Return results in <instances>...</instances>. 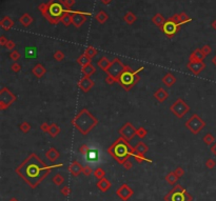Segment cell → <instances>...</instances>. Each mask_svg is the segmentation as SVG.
<instances>
[{
  "instance_id": "e0dca14e",
  "label": "cell",
  "mask_w": 216,
  "mask_h": 201,
  "mask_svg": "<svg viewBox=\"0 0 216 201\" xmlns=\"http://www.w3.org/2000/svg\"><path fill=\"white\" fill-rule=\"evenodd\" d=\"M153 96L157 100V101L161 103V102H164L167 99H168L169 92L166 89H163V87H159L158 90L155 91V93L153 94Z\"/></svg>"
},
{
  "instance_id": "836d02e7",
  "label": "cell",
  "mask_w": 216,
  "mask_h": 201,
  "mask_svg": "<svg viewBox=\"0 0 216 201\" xmlns=\"http://www.w3.org/2000/svg\"><path fill=\"white\" fill-rule=\"evenodd\" d=\"M52 182L54 183L55 185H62L63 184V182H65V177H63L61 174H55L54 175V177L52 178Z\"/></svg>"
},
{
  "instance_id": "e575fe53",
  "label": "cell",
  "mask_w": 216,
  "mask_h": 201,
  "mask_svg": "<svg viewBox=\"0 0 216 201\" xmlns=\"http://www.w3.org/2000/svg\"><path fill=\"white\" fill-rule=\"evenodd\" d=\"M133 157L135 158V160H136V162H138V163H142V162H148V163H152V160H150L149 158H147V157L144 156V155H142V154L135 153Z\"/></svg>"
},
{
  "instance_id": "c3c4849f",
  "label": "cell",
  "mask_w": 216,
  "mask_h": 201,
  "mask_svg": "<svg viewBox=\"0 0 216 201\" xmlns=\"http://www.w3.org/2000/svg\"><path fill=\"white\" fill-rule=\"evenodd\" d=\"M50 126L51 124H49L48 122H43V123L40 124V129L43 132V133H49V131H50Z\"/></svg>"
},
{
  "instance_id": "60d3db41",
  "label": "cell",
  "mask_w": 216,
  "mask_h": 201,
  "mask_svg": "<svg viewBox=\"0 0 216 201\" xmlns=\"http://www.w3.org/2000/svg\"><path fill=\"white\" fill-rule=\"evenodd\" d=\"M147 135H148V131H147L143 126H140V127H138V129H136V136H138L140 139H143Z\"/></svg>"
},
{
  "instance_id": "6f0895ef",
  "label": "cell",
  "mask_w": 216,
  "mask_h": 201,
  "mask_svg": "<svg viewBox=\"0 0 216 201\" xmlns=\"http://www.w3.org/2000/svg\"><path fill=\"white\" fill-rule=\"evenodd\" d=\"M105 82H107L108 84H110V85H112V84H114V83H116L115 79H113V78L110 77V76H107V77H105Z\"/></svg>"
},
{
  "instance_id": "ac0fdd59",
  "label": "cell",
  "mask_w": 216,
  "mask_h": 201,
  "mask_svg": "<svg viewBox=\"0 0 216 201\" xmlns=\"http://www.w3.org/2000/svg\"><path fill=\"white\" fill-rule=\"evenodd\" d=\"M205 58L206 56L202 53L201 48H196L190 55V57H189V62H199V61H203Z\"/></svg>"
},
{
  "instance_id": "603a6c76",
  "label": "cell",
  "mask_w": 216,
  "mask_h": 201,
  "mask_svg": "<svg viewBox=\"0 0 216 201\" xmlns=\"http://www.w3.org/2000/svg\"><path fill=\"white\" fill-rule=\"evenodd\" d=\"M111 62L112 61H110V59H108L107 57H101L97 61V67L99 68L100 70L104 71V72H107V70L110 68V65H111Z\"/></svg>"
},
{
  "instance_id": "8992f818",
  "label": "cell",
  "mask_w": 216,
  "mask_h": 201,
  "mask_svg": "<svg viewBox=\"0 0 216 201\" xmlns=\"http://www.w3.org/2000/svg\"><path fill=\"white\" fill-rule=\"evenodd\" d=\"M185 126L193 135H198L203 129H205L206 122L203 121L202 118H200V116H198L197 114H193L192 116L186 121Z\"/></svg>"
},
{
  "instance_id": "d6a6232c",
  "label": "cell",
  "mask_w": 216,
  "mask_h": 201,
  "mask_svg": "<svg viewBox=\"0 0 216 201\" xmlns=\"http://www.w3.org/2000/svg\"><path fill=\"white\" fill-rule=\"evenodd\" d=\"M19 21H20V23L22 24L23 26H29L33 22V18H32L31 15H29V14H24V15H22V17H20Z\"/></svg>"
},
{
  "instance_id": "f35d334b",
  "label": "cell",
  "mask_w": 216,
  "mask_h": 201,
  "mask_svg": "<svg viewBox=\"0 0 216 201\" xmlns=\"http://www.w3.org/2000/svg\"><path fill=\"white\" fill-rule=\"evenodd\" d=\"M94 176H95V178H96V179L100 180V179H102V178L105 177V172H104V168H97L96 170L94 171Z\"/></svg>"
},
{
  "instance_id": "277c9868",
  "label": "cell",
  "mask_w": 216,
  "mask_h": 201,
  "mask_svg": "<svg viewBox=\"0 0 216 201\" xmlns=\"http://www.w3.org/2000/svg\"><path fill=\"white\" fill-rule=\"evenodd\" d=\"M143 70H144V68L143 67H140V68H138V70L133 71L130 65H127L124 72L122 73L121 76L119 77L118 83L126 91H131L132 87L138 83L139 79H140L139 73H140L141 71H143Z\"/></svg>"
},
{
  "instance_id": "74e56055",
  "label": "cell",
  "mask_w": 216,
  "mask_h": 201,
  "mask_svg": "<svg viewBox=\"0 0 216 201\" xmlns=\"http://www.w3.org/2000/svg\"><path fill=\"white\" fill-rule=\"evenodd\" d=\"M124 21L128 23V24H133L135 21H136V16L134 15L133 13L129 12L124 15Z\"/></svg>"
},
{
  "instance_id": "d590c367",
  "label": "cell",
  "mask_w": 216,
  "mask_h": 201,
  "mask_svg": "<svg viewBox=\"0 0 216 201\" xmlns=\"http://www.w3.org/2000/svg\"><path fill=\"white\" fill-rule=\"evenodd\" d=\"M202 141L205 142L207 145H211V144H213L215 142V137L213 136L211 133H208V134H206L205 136H203Z\"/></svg>"
},
{
  "instance_id": "11a10c76",
  "label": "cell",
  "mask_w": 216,
  "mask_h": 201,
  "mask_svg": "<svg viewBox=\"0 0 216 201\" xmlns=\"http://www.w3.org/2000/svg\"><path fill=\"white\" fill-rule=\"evenodd\" d=\"M122 166H124V168H126L127 171H129V170H131V168H133V163H132L130 160H127L126 162L122 164Z\"/></svg>"
},
{
  "instance_id": "6da1fadb",
  "label": "cell",
  "mask_w": 216,
  "mask_h": 201,
  "mask_svg": "<svg viewBox=\"0 0 216 201\" xmlns=\"http://www.w3.org/2000/svg\"><path fill=\"white\" fill-rule=\"evenodd\" d=\"M53 168V165L45 164L35 153H32L17 166L15 172L30 187L36 188Z\"/></svg>"
},
{
  "instance_id": "7dc6e473",
  "label": "cell",
  "mask_w": 216,
  "mask_h": 201,
  "mask_svg": "<svg viewBox=\"0 0 216 201\" xmlns=\"http://www.w3.org/2000/svg\"><path fill=\"white\" fill-rule=\"evenodd\" d=\"M60 193L62 194L63 196H69L71 194V188H70V186H68V185H63L62 187H61V190H60Z\"/></svg>"
},
{
  "instance_id": "ffe728a7",
  "label": "cell",
  "mask_w": 216,
  "mask_h": 201,
  "mask_svg": "<svg viewBox=\"0 0 216 201\" xmlns=\"http://www.w3.org/2000/svg\"><path fill=\"white\" fill-rule=\"evenodd\" d=\"M161 82H163L167 87H172L176 83V78L172 73L169 72L161 78Z\"/></svg>"
},
{
  "instance_id": "d6986e66",
  "label": "cell",
  "mask_w": 216,
  "mask_h": 201,
  "mask_svg": "<svg viewBox=\"0 0 216 201\" xmlns=\"http://www.w3.org/2000/svg\"><path fill=\"white\" fill-rule=\"evenodd\" d=\"M32 73H33V75L35 76L36 78L40 79V78H42L43 76L45 75L46 68H45V65L41 64V63H37V64H36L35 67L32 68Z\"/></svg>"
},
{
  "instance_id": "cb8c5ba5",
  "label": "cell",
  "mask_w": 216,
  "mask_h": 201,
  "mask_svg": "<svg viewBox=\"0 0 216 201\" xmlns=\"http://www.w3.org/2000/svg\"><path fill=\"white\" fill-rule=\"evenodd\" d=\"M81 73H82L83 76L91 77V76H93L95 73H96V68H95L92 63H90V64H88V65H85V67L81 68Z\"/></svg>"
},
{
  "instance_id": "4dcf8cb0",
  "label": "cell",
  "mask_w": 216,
  "mask_h": 201,
  "mask_svg": "<svg viewBox=\"0 0 216 201\" xmlns=\"http://www.w3.org/2000/svg\"><path fill=\"white\" fill-rule=\"evenodd\" d=\"M83 54H84L85 56H88L90 59H93V58L98 54V51H97V48H93V46H88V48L84 50V53Z\"/></svg>"
},
{
  "instance_id": "7c38bea8",
  "label": "cell",
  "mask_w": 216,
  "mask_h": 201,
  "mask_svg": "<svg viewBox=\"0 0 216 201\" xmlns=\"http://www.w3.org/2000/svg\"><path fill=\"white\" fill-rule=\"evenodd\" d=\"M116 194H117V196L121 199L122 201H128L130 199V198L133 196V190H132L131 187H130L128 184H122V185H120L118 188H117V191H116Z\"/></svg>"
},
{
  "instance_id": "5bb4252c",
  "label": "cell",
  "mask_w": 216,
  "mask_h": 201,
  "mask_svg": "<svg viewBox=\"0 0 216 201\" xmlns=\"http://www.w3.org/2000/svg\"><path fill=\"white\" fill-rule=\"evenodd\" d=\"M95 82L91 79V77H87V76H82L81 79L78 81V87L82 91L83 93L90 92L91 89L94 87Z\"/></svg>"
},
{
  "instance_id": "9a60e30c",
  "label": "cell",
  "mask_w": 216,
  "mask_h": 201,
  "mask_svg": "<svg viewBox=\"0 0 216 201\" xmlns=\"http://www.w3.org/2000/svg\"><path fill=\"white\" fill-rule=\"evenodd\" d=\"M187 68H189L192 74L194 75H199L201 72L206 68V63L203 61H199V62H189L187 64Z\"/></svg>"
},
{
  "instance_id": "f546056e",
  "label": "cell",
  "mask_w": 216,
  "mask_h": 201,
  "mask_svg": "<svg viewBox=\"0 0 216 201\" xmlns=\"http://www.w3.org/2000/svg\"><path fill=\"white\" fill-rule=\"evenodd\" d=\"M152 21H153V22L155 23L157 26H159V28H163V24L166 23V20H164L163 16L160 15V14H156V15L153 17Z\"/></svg>"
},
{
  "instance_id": "be15d7a7",
  "label": "cell",
  "mask_w": 216,
  "mask_h": 201,
  "mask_svg": "<svg viewBox=\"0 0 216 201\" xmlns=\"http://www.w3.org/2000/svg\"><path fill=\"white\" fill-rule=\"evenodd\" d=\"M9 201H19V200L17 199V198H14V197H13V198H11V199H10Z\"/></svg>"
},
{
  "instance_id": "2e32d148",
  "label": "cell",
  "mask_w": 216,
  "mask_h": 201,
  "mask_svg": "<svg viewBox=\"0 0 216 201\" xmlns=\"http://www.w3.org/2000/svg\"><path fill=\"white\" fill-rule=\"evenodd\" d=\"M69 172H70L74 177H77V176H79L83 172V166L78 162L77 160H74L71 162L70 166H69Z\"/></svg>"
},
{
  "instance_id": "f1b7e54d",
  "label": "cell",
  "mask_w": 216,
  "mask_h": 201,
  "mask_svg": "<svg viewBox=\"0 0 216 201\" xmlns=\"http://www.w3.org/2000/svg\"><path fill=\"white\" fill-rule=\"evenodd\" d=\"M178 179L179 178L177 177V176H176V174L174 173V172H170V173H169L168 175L166 176V181L170 185H175Z\"/></svg>"
},
{
  "instance_id": "30bf717a",
  "label": "cell",
  "mask_w": 216,
  "mask_h": 201,
  "mask_svg": "<svg viewBox=\"0 0 216 201\" xmlns=\"http://www.w3.org/2000/svg\"><path fill=\"white\" fill-rule=\"evenodd\" d=\"M136 129H135V126L131 122H127L118 129V133L120 137H122L124 139H126L127 141L130 142L136 136Z\"/></svg>"
},
{
  "instance_id": "8fae6325",
  "label": "cell",
  "mask_w": 216,
  "mask_h": 201,
  "mask_svg": "<svg viewBox=\"0 0 216 201\" xmlns=\"http://www.w3.org/2000/svg\"><path fill=\"white\" fill-rule=\"evenodd\" d=\"M179 26H180V24L176 23L175 21L170 19V20L166 21V23L163 24V26L161 29H163V33L166 34L169 38H172L176 34V32L179 30Z\"/></svg>"
},
{
  "instance_id": "ab89813d",
  "label": "cell",
  "mask_w": 216,
  "mask_h": 201,
  "mask_svg": "<svg viewBox=\"0 0 216 201\" xmlns=\"http://www.w3.org/2000/svg\"><path fill=\"white\" fill-rule=\"evenodd\" d=\"M96 19H97V21L99 23H104L105 21H107V19H108V15L105 14V12L100 11L99 13L96 15Z\"/></svg>"
},
{
  "instance_id": "3957f363",
  "label": "cell",
  "mask_w": 216,
  "mask_h": 201,
  "mask_svg": "<svg viewBox=\"0 0 216 201\" xmlns=\"http://www.w3.org/2000/svg\"><path fill=\"white\" fill-rule=\"evenodd\" d=\"M71 123H72V126H74L80 134L85 136V135L89 134L95 126H97L98 119L93 114H91L88 109H82L81 111L72 119Z\"/></svg>"
},
{
  "instance_id": "7a4b0ae2",
  "label": "cell",
  "mask_w": 216,
  "mask_h": 201,
  "mask_svg": "<svg viewBox=\"0 0 216 201\" xmlns=\"http://www.w3.org/2000/svg\"><path fill=\"white\" fill-rule=\"evenodd\" d=\"M108 153L116 160V162L122 165L127 160H130V157L134 156L135 149L130 145L129 141L119 137L108 148Z\"/></svg>"
},
{
  "instance_id": "484cf974",
  "label": "cell",
  "mask_w": 216,
  "mask_h": 201,
  "mask_svg": "<svg viewBox=\"0 0 216 201\" xmlns=\"http://www.w3.org/2000/svg\"><path fill=\"white\" fill-rule=\"evenodd\" d=\"M0 25H1V28L3 29V30L8 31L14 25V22H13V20L10 18V17L6 16V17H3V18L1 19V21H0Z\"/></svg>"
},
{
  "instance_id": "44dd1931",
  "label": "cell",
  "mask_w": 216,
  "mask_h": 201,
  "mask_svg": "<svg viewBox=\"0 0 216 201\" xmlns=\"http://www.w3.org/2000/svg\"><path fill=\"white\" fill-rule=\"evenodd\" d=\"M45 157L48 158V160L51 161V162H55V161L60 157V153L55 148H51L45 152Z\"/></svg>"
},
{
  "instance_id": "816d5d0a",
  "label": "cell",
  "mask_w": 216,
  "mask_h": 201,
  "mask_svg": "<svg viewBox=\"0 0 216 201\" xmlns=\"http://www.w3.org/2000/svg\"><path fill=\"white\" fill-rule=\"evenodd\" d=\"M15 46H16V43L14 42L13 40H9V41H8V43H6V48H8L9 51H14V48H15Z\"/></svg>"
},
{
  "instance_id": "94428289",
  "label": "cell",
  "mask_w": 216,
  "mask_h": 201,
  "mask_svg": "<svg viewBox=\"0 0 216 201\" xmlns=\"http://www.w3.org/2000/svg\"><path fill=\"white\" fill-rule=\"evenodd\" d=\"M111 1H112V0H101V2H102V3H104V4H109Z\"/></svg>"
},
{
  "instance_id": "b9f144b4",
  "label": "cell",
  "mask_w": 216,
  "mask_h": 201,
  "mask_svg": "<svg viewBox=\"0 0 216 201\" xmlns=\"http://www.w3.org/2000/svg\"><path fill=\"white\" fill-rule=\"evenodd\" d=\"M53 57L56 61L60 62V61H62L63 59H65V54H63L62 51H56V52L54 53Z\"/></svg>"
},
{
  "instance_id": "6125c7cd",
  "label": "cell",
  "mask_w": 216,
  "mask_h": 201,
  "mask_svg": "<svg viewBox=\"0 0 216 201\" xmlns=\"http://www.w3.org/2000/svg\"><path fill=\"white\" fill-rule=\"evenodd\" d=\"M212 63H213V64H214L215 67H216V55L214 56V57H213V59H212Z\"/></svg>"
},
{
  "instance_id": "5b68a950",
  "label": "cell",
  "mask_w": 216,
  "mask_h": 201,
  "mask_svg": "<svg viewBox=\"0 0 216 201\" xmlns=\"http://www.w3.org/2000/svg\"><path fill=\"white\" fill-rule=\"evenodd\" d=\"M193 198L180 184L175 185L164 196V201H192Z\"/></svg>"
},
{
  "instance_id": "680465c9",
  "label": "cell",
  "mask_w": 216,
  "mask_h": 201,
  "mask_svg": "<svg viewBox=\"0 0 216 201\" xmlns=\"http://www.w3.org/2000/svg\"><path fill=\"white\" fill-rule=\"evenodd\" d=\"M8 39H6L4 36H1L0 37V45H2V46H6V43H8Z\"/></svg>"
},
{
  "instance_id": "ee69618b",
  "label": "cell",
  "mask_w": 216,
  "mask_h": 201,
  "mask_svg": "<svg viewBox=\"0 0 216 201\" xmlns=\"http://www.w3.org/2000/svg\"><path fill=\"white\" fill-rule=\"evenodd\" d=\"M90 152H91L90 151V146L88 145V144H82V145L79 148V153L81 154L82 156H87Z\"/></svg>"
},
{
  "instance_id": "91938a15",
  "label": "cell",
  "mask_w": 216,
  "mask_h": 201,
  "mask_svg": "<svg viewBox=\"0 0 216 201\" xmlns=\"http://www.w3.org/2000/svg\"><path fill=\"white\" fill-rule=\"evenodd\" d=\"M211 152H212V154L216 157V142L212 144V146H211Z\"/></svg>"
},
{
  "instance_id": "e7e4bbea",
  "label": "cell",
  "mask_w": 216,
  "mask_h": 201,
  "mask_svg": "<svg viewBox=\"0 0 216 201\" xmlns=\"http://www.w3.org/2000/svg\"><path fill=\"white\" fill-rule=\"evenodd\" d=\"M212 25H213V28H214L215 30H216V20L214 21V22H213V24H212Z\"/></svg>"
},
{
  "instance_id": "f907efd6",
  "label": "cell",
  "mask_w": 216,
  "mask_h": 201,
  "mask_svg": "<svg viewBox=\"0 0 216 201\" xmlns=\"http://www.w3.org/2000/svg\"><path fill=\"white\" fill-rule=\"evenodd\" d=\"M11 70L13 71V72H15V73H19L21 71V65L19 64V63H17V62H14L13 64L11 65Z\"/></svg>"
},
{
  "instance_id": "9f6ffc18",
  "label": "cell",
  "mask_w": 216,
  "mask_h": 201,
  "mask_svg": "<svg viewBox=\"0 0 216 201\" xmlns=\"http://www.w3.org/2000/svg\"><path fill=\"white\" fill-rule=\"evenodd\" d=\"M74 3H75V0H65V1H63V6L68 9L71 8Z\"/></svg>"
},
{
  "instance_id": "ba28073f",
  "label": "cell",
  "mask_w": 216,
  "mask_h": 201,
  "mask_svg": "<svg viewBox=\"0 0 216 201\" xmlns=\"http://www.w3.org/2000/svg\"><path fill=\"white\" fill-rule=\"evenodd\" d=\"M126 67L127 65H124V63L120 61V59H118V58H114V59L112 60L110 68H108L105 73H107L108 76H110V77H112L113 79H115V81L116 82H118L119 77L121 76L122 73L124 72Z\"/></svg>"
},
{
  "instance_id": "4316f807",
  "label": "cell",
  "mask_w": 216,
  "mask_h": 201,
  "mask_svg": "<svg viewBox=\"0 0 216 201\" xmlns=\"http://www.w3.org/2000/svg\"><path fill=\"white\" fill-rule=\"evenodd\" d=\"M60 126H58L57 123H51V126H50V131H49V135H50L52 138H56V137L59 135L60 133Z\"/></svg>"
},
{
  "instance_id": "f5cc1de1",
  "label": "cell",
  "mask_w": 216,
  "mask_h": 201,
  "mask_svg": "<svg viewBox=\"0 0 216 201\" xmlns=\"http://www.w3.org/2000/svg\"><path fill=\"white\" fill-rule=\"evenodd\" d=\"M179 18H180V23H186V22H190L191 19L189 18L188 16L185 15V14H181V15H179Z\"/></svg>"
},
{
  "instance_id": "db71d44e",
  "label": "cell",
  "mask_w": 216,
  "mask_h": 201,
  "mask_svg": "<svg viewBox=\"0 0 216 201\" xmlns=\"http://www.w3.org/2000/svg\"><path fill=\"white\" fill-rule=\"evenodd\" d=\"M201 51H202V53L205 54L206 57H207L209 54H211V52H212V50H211V48L209 45H203L202 48H201Z\"/></svg>"
},
{
  "instance_id": "bcb514c9",
  "label": "cell",
  "mask_w": 216,
  "mask_h": 201,
  "mask_svg": "<svg viewBox=\"0 0 216 201\" xmlns=\"http://www.w3.org/2000/svg\"><path fill=\"white\" fill-rule=\"evenodd\" d=\"M82 173H83V175L87 176V177L88 176H91L93 174V168H91L90 165H84L83 166V172Z\"/></svg>"
},
{
  "instance_id": "1f68e13d",
  "label": "cell",
  "mask_w": 216,
  "mask_h": 201,
  "mask_svg": "<svg viewBox=\"0 0 216 201\" xmlns=\"http://www.w3.org/2000/svg\"><path fill=\"white\" fill-rule=\"evenodd\" d=\"M91 61H92V59H90V58L88 57V56H85L84 54L80 55L79 57H78V59H77L78 64H80L81 67H85V65H88V64H90V63H92Z\"/></svg>"
},
{
  "instance_id": "83f0119b",
  "label": "cell",
  "mask_w": 216,
  "mask_h": 201,
  "mask_svg": "<svg viewBox=\"0 0 216 201\" xmlns=\"http://www.w3.org/2000/svg\"><path fill=\"white\" fill-rule=\"evenodd\" d=\"M60 21L62 22L63 24H65V26H69L71 23H72V12L71 11H68L65 12V14L62 15V17H61V19H60Z\"/></svg>"
},
{
  "instance_id": "d4e9b609",
  "label": "cell",
  "mask_w": 216,
  "mask_h": 201,
  "mask_svg": "<svg viewBox=\"0 0 216 201\" xmlns=\"http://www.w3.org/2000/svg\"><path fill=\"white\" fill-rule=\"evenodd\" d=\"M134 149H135V153L142 154V155H146V154L149 152V146L142 141L137 142V144L135 145Z\"/></svg>"
},
{
  "instance_id": "681fc988",
  "label": "cell",
  "mask_w": 216,
  "mask_h": 201,
  "mask_svg": "<svg viewBox=\"0 0 216 201\" xmlns=\"http://www.w3.org/2000/svg\"><path fill=\"white\" fill-rule=\"evenodd\" d=\"M174 173L176 174V176H177L178 178H181L183 175H185V171L183 170V168H180V166H178V168H176L175 170H174Z\"/></svg>"
},
{
  "instance_id": "9c48e42d",
  "label": "cell",
  "mask_w": 216,
  "mask_h": 201,
  "mask_svg": "<svg viewBox=\"0 0 216 201\" xmlns=\"http://www.w3.org/2000/svg\"><path fill=\"white\" fill-rule=\"evenodd\" d=\"M16 95L14 93H12L11 90H9L6 87H2L0 90V110L6 111V109H9L16 101Z\"/></svg>"
},
{
  "instance_id": "7bdbcfd3",
  "label": "cell",
  "mask_w": 216,
  "mask_h": 201,
  "mask_svg": "<svg viewBox=\"0 0 216 201\" xmlns=\"http://www.w3.org/2000/svg\"><path fill=\"white\" fill-rule=\"evenodd\" d=\"M20 57H21V55L18 51H12V52L10 53V58H11L14 62H17V61L20 59Z\"/></svg>"
},
{
  "instance_id": "8d00e7d4",
  "label": "cell",
  "mask_w": 216,
  "mask_h": 201,
  "mask_svg": "<svg viewBox=\"0 0 216 201\" xmlns=\"http://www.w3.org/2000/svg\"><path fill=\"white\" fill-rule=\"evenodd\" d=\"M31 129H32V126L26 121H23L22 123L19 124V129H20L23 134H28L29 132L31 131Z\"/></svg>"
},
{
  "instance_id": "f6af8a7d",
  "label": "cell",
  "mask_w": 216,
  "mask_h": 201,
  "mask_svg": "<svg viewBox=\"0 0 216 201\" xmlns=\"http://www.w3.org/2000/svg\"><path fill=\"white\" fill-rule=\"evenodd\" d=\"M206 166L209 168V170H212L216 166V161L212 158H209L207 161H206Z\"/></svg>"
},
{
  "instance_id": "4fadbf2b",
  "label": "cell",
  "mask_w": 216,
  "mask_h": 201,
  "mask_svg": "<svg viewBox=\"0 0 216 201\" xmlns=\"http://www.w3.org/2000/svg\"><path fill=\"white\" fill-rule=\"evenodd\" d=\"M90 14L81 13V12H72V23L74 24L75 28H80L87 20V16Z\"/></svg>"
},
{
  "instance_id": "7402d4cb",
  "label": "cell",
  "mask_w": 216,
  "mask_h": 201,
  "mask_svg": "<svg viewBox=\"0 0 216 201\" xmlns=\"http://www.w3.org/2000/svg\"><path fill=\"white\" fill-rule=\"evenodd\" d=\"M96 186H97L98 190L104 193V192H107V191L109 190L110 187H111V186H112V183L110 182V181L104 177V178L100 179V180H98V182L96 183Z\"/></svg>"
},
{
  "instance_id": "52a82bcc",
  "label": "cell",
  "mask_w": 216,
  "mask_h": 201,
  "mask_svg": "<svg viewBox=\"0 0 216 201\" xmlns=\"http://www.w3.org/2000/svg\"><path fill=\"white\" fill-rule=\"evenodd\" d=\"M170 111L172 114L175 117L181 119L186 116V114H188L190 112V106L188 103L183 99V98H177L170 106Z\"/></svg>"
}]
</instances>
